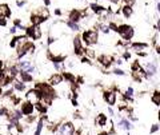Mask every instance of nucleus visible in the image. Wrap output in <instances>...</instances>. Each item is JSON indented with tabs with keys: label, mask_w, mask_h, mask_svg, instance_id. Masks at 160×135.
Returning a JSON list of instances; mask_svg holds the SVG:
<instances>
[{
	"label": "nucleus",
	"mask_w": 160,
	"mask_h": 135,
	"mask_svg": "<svg viewBox=\"0 0 160 135\" xmlns=\"http://www.w3.org/2000/svg\"><path fill=\"white\" fill-rule=\"evenodd\" d=\"M43 20L44 19L40 15H34V16H32V19H31V23H32V26H39Z\"/></svg>",
	"instance_id": "obj_11"
},
{
	"label": "nucleus",
	"mask_w": 160,
	"mask_h": 135,
	"mask_svg": "<svg viewBox=\"0 0 160 135\" xmlns=\"http://www.w3.org/2000/svg\"><path fill=\"white\" fill-rule=\"evenodd\" d=\"M132 92H134V90H132L131 87L127 90V95H128V96H131V95H132Z\"/></svg>",
	"instance_id": "obj_28"
},
{
	"label": "nucleus",
	"mask_w": 160,
	"mask_h": 135,
	"mask_svg": "<svg viewBox=\"0 0 160 135\" xmlns=\"http://www.w3.org/2000/svg\"><path fill=\"white\" fill-rule=\"evenodd\" d=\"M18 90H24V84H22V83H16V86H15Z\"/></svg>",
	"instance_id": "obj_26"
},
{
	"label": "nucleus",
	"mask_w": 160,
	"mask_h": 135,
	"mask_svg": "<svg viewBox=\"0 0 160 135\" xmlns=\"http://www.w3.org/2000/svg\"><path fill=\"white\" fill-rule=\"evenodd\" d=\"M44 2H46V4H48V3H50V0H44Z\"/></svg>",
	"instance_id": "obj_33"
},
{
	"label": "nucleus",
	"mask_w": 160,
	"mask_h": 135,
	"mask_svg": "<svg viewBox=\"0 0 160 135\" xmlns=\"http://www.w3.org/2000/svg\"><path fill=\"white\" fill-rule=\"evenodd\" d=\"M83 39H84V43L91 46V44H95L98 43V39H99V35H98V31H87L83 34Z\"/></svg>",
	"instance_id": "obj_1"
},
{
	"label": "nucleus",
	"mask_w": 160,
	"mask_h": 135,
	"mask_svg": "<svg viewBox=\"0 0 160 135\" xmlns=\"http://www.w3.org/2000/svg\"><path fill=\"white\" fill-rule=\"evenodd\" d=\"M11 14V11H10V7L7 6V4H2L0 6V18H8Z\"/></svg>",
	"instance_id": "obj_7"
},
{
	"label": "nucleus",
	"mask_w": 160,
	"mask_h": 135,
	"mask_svg": "<svg viewBox=\"0 0 160 135\" xmlns=\"http://www.w3.org/2000/svg\"><path fill=\"white\" fill-rule=\"evenodd\" d=\"M27 99L30 100L31 104H38L40 100V92L36 91V90H32V91L27 94Z\"/></svg>",
	"instance_id": "obj_4"
},
{
	"label": "nucleus",
	"mask_w": 160,
	"mask_h": 135,
	"mask_svg": "<svg viewBox=\"0 0 160 135\" xmlns=\"http://www.w3.org/2000/svg\"><path fill=\"white\" fill-rule=\"evenodd\" d=\"M134 48H135V50H138V51H143V50H146V48H147V44H144V43H134Z\"/></svg>",
	"instance_id": "obj_18"
},
{
	"label": "nucleus",
	"mask_w": 160,
	"mask_h": 135,
	"mask_svg": "<svg viewBox=\"0 0 160 135\" xmlns=\"http://www.w3.org/2000/svg\"><path fill=\"white\" fill-rule=\"evenodd\" d=\"M152 102H154L155 104H159L160 103V94L159 92H155L154 96H152Z\"/></svg>",
	"instance_id": "obj_21"
},
{
	"label": "nucleus",
	"mask_w": 160,
	"mask_h": 135,
	"mask_svg": "<svg viewBox=\"0 0 160 135\" xmlns=\"http://www.w3.org/2000/svg\"><path fill=\"white\" fill-rule=\"evenodd\" d=\"M146 72H147V75H150V76L156 75V72H158L156 64L155 63H147L146 64Z\"/></svg>",
	"instance_id": "obj_6"
},
{
	"label": "nucleus",
	"mask_w": 160,
	"mask_h": 135,
	"mask_svg": "<svg viewBox=\"0 0 160 135\" xmlns=\"http://www.w3.org/2000/svg\"><path fill=\"white\" fill-rule=\"evenodd\" d=\"M155 131H158V126H154V127H152V133H155Z\"/></svg>",
	"instance_id": "obj_30"
},
{
	"label": "nucleus",
	"mask_w": 160,
	"mask_h": 135,
	"mask_svg": "<svg viewBox=\"0 0 160 135\" xmlns=\"http://www.w3.org/2000/svg\"><path fill=\"white\" fill-rule=\"evenodd\" d=\"M100 30H102L104 34H108V32H110V27L106 26V24H103V26H100Z\"/></svg>",
	"instance_id": "obj_23"
},
{
	"label": "nucleus",
	"mask_w": 160,
	"mask_h": 135,
	"mask_svg": "<svg viewBox=\"0 0 160 135\" xmlns=\"http://www.w3.org/2000/svg\"><path fill=\"white\" fill-rule=\"evenodd\" d=\"M32 67V64L30 60H23V62H20V68H22V71H28Z\"/></svg>",
	"instance_id": "obj_13"
},
{
	"label": "nucleus",
	"mask_w": 160,
	"mask_h": 135,
	"mask_svg": "<svg viewBox=\"0 0 160 135\" xmlns=\"http://www.w3.org/2000/svg\"><path fill=\"white\" fill-rule=\"evenodd\" d=\"M16 31H18V30H16V27H12V28H11V32H12V34H15Z\"/></svg>",
	"instance_id": "obj_31"
},
{
	"label": "nucleus",
	"mask_w": 160,
	"mask_h": 135,
	"mask_svg": "<svg viewBox=\"0 0 160 135\" xmlns=\"http://www.w3.org/2000/svg\"><path fill=\"white\" fill-rule=\"evenodd\" d=\"M67 26L70 27L71 30H74V31H79V24H78V23H75V22H72V20H71V22H68V23H67Z\"/></svg>",
	"instance_id": "obj_20"
},
{
	"label": "nucleus",
	"mask_w": 160,
	"mask_h": 135,
	"mask_svg": "<svg viewBox=\"0 0 160 135\" xmlns=\"http://www.w3.org/2000/svg\"><path fill=\"white\" fill-rule=\"evenodd\" d=\"M100 60V62H102L103 64H104V66H110V64H111V60H112V58H111V56H106V55H104V56H102V58H100L99 59Z\"/></svg>",
	"instance_id": "obj_16"
},
{
	"label": "nucleus",
	"mask_w": 160,
	"mask_h": 135,
	"mask_svg": "<svg viewBox=\"0 0 160 135\" xmlns=\"http://www.w3.org/2000/svg\"><path fill=\"white\" fill-rule=\"evenodd\" d=\"M74 133V126L67 123V124H63L60 127V135H72Z\"/></svg>",
	"instance_id": "obj_5"
},
{
	"label": "nucleus",
	"mask_w": 160,
	"mask_h": 135,
	"mask_svg": "<svg viewBox=\"0 0 160 135\" xmlns=\"http://www.w3.org/2000/svg\"><path fill=\"white\" fill-rule=\"evenodd\" d=\"M114 72L116 74V75H124V71H122V70H118V68H116Z\"/></svg>",
	"instance_id": "obj_25"
},
{
	"label": "nucleus",
	"mask_w": 160,
	"mask_h": 135,
	"mask_svg": "<svg viewBox=\"0 0 160 135\" xmlns=\"http://www.w3.org/2000/svg\"><path fill=\"white\" fill-rule=\"evenodd\" d=\"M23 4H24V2H18V6H19V7H22Z\"/></svg>",
	"instance_id": "obj_32"
},
{
	"label": "nucleus",
	"mask_w": 160,
	"mask_h": 135,
	"mask_svg": "<svg viewBox=\"0 0 160 135\" xmlns=\"http://www.w3.org/2000/svg\"><path fill=\"white\" fill-rule=\"evenodd\" d=\"M74 46H75V52L78 55H82L83 54V48H82V44H80V39L76 38L75 42H74Z\"/></svg>",
	"instance_id": "obj_10"
},
{
	"label": "nucleus",
	"mask_w": 160,
	"mask_h": 135,
	"mask_svg": "<svg viewBox=\"0 0 160 135\" xmlns=\"http://www.w3.org/2000/svg\"><path fill=\"white\" fill-rule=\"evenodd\" d=\"M135 0H126V6H132Z\"/></svg>",
	"instance_id": "obj_27"
},
{
	"label": "nucleus",
	"mask_w": 160,
	"mask_h": 135,
	"mask_svg": "<svg viewBox=\"0 0 160 135\" xmlns=\"http://www.w3.org/2000/svg\"><path fill=\"white\" fill-rule=\"evenodd\" d=\"M32 110H34V106L31 103H26V104H23V107H22V112L24 115H30V114H32Z\"/></svg>",
	"instance_id": "obj_9"
},
{
	"label": "nucleus",
	"mask_w": 160,
	"mask_h": 135,
	"mask_svg": "<svg viewBox=\"0 0 160 135\" xmlns=\"http://www.w3.org/2000/svg\"><path fill=\"white\" fill-rule=\"evenodd\" d=\"M27 34H28V36H30V38L38 40V39L42 38V34H43V32H42V30H40L39 26H32V27H30V28H27Z\"/></svg>",
	"instance_id": "obj_3"
},
{
	"label": "nucleus",
	"mask_w": 160,
	"mask_h": 135,
	"mask_svg": "<svg viewBox=\"0 0 160 135\" xmlns=\"http://www.w3.org/2000/svg\"><path fill=\"white\" fill-rule=\"evenodd\" d=\"M80 19H82V14H80L79 11H72L71 12V20H72V22L78 23Z\"/></svg>",
	"instance_id": "obj_12"
},
{
	"label": "nucleus",
	"mask_w": 160,
	"mask_h": 135,
	"mask_svg": "<svg viewBox=\"0 0 160 135\" xmlns=\"http://www.w3.org/2000/svg\"><path fill=\"white\" fill-rule=\"evenodd\" d=\"M7 83H8V76L4 72H2V74H0V86H4Z\"/></svg>",
	"instance_id": "obj_19"
},
{
	"label": "nucleus",
	"mask_w": 160,
	"mask_h": 135,
	"mask_svg": "<svg viewBox=\"0 0 160 135\" xmlns=\"http://www.w3.org/2000/svg\"><path fill=\"white\" fill-rule=\"evenodd\" d=\"M0 26H6V20L3 18H0Z\"/></svg>",
	"instance_id": "obj_29"
},
{
	"label": "nucleus",
	"mask_w": 160,
	"mask_h": 135,
	"mask_svg": "<svg viewBox=\"0 0 160 135\" xmlns=\"http://www.w3.org/2000/svg\"><path fill=\"white\" fill-rule=\"evenodd\" d=\"M123 15L126 16V18H130L132 15V7L131 6H124L123 7Z\"/></svg>",
	"instance_id": "obj_14"
},
{
	"label": "nucleus",
	"mask_w": 160,
	"mask_h": 135,
	"mask_svg": "<svg viewBox=\"0 0 160 135\" xmlns=\"http://www.w3.org/2000/svg\"><path fill=\"white\" fill-rule=\"evenodd\" d=\"M20 76H22V80H23V82H30V80H32V75H31V74H28L27 71H22Z\"/></svg>",
	"instance_id": "obj_15"
},
{
	"label": "nucleus",
	"mask_w": 160,
	"mask_h": 135,
	"mask_svg": "<svg viewBox=\"0 0 160 135\" xmlns=\"http://www.w3.org/2000/svg\"><path fill=\"white\" fill-rule=\"evenodd\" d=\"M120 124H123V127H124V129H128V130L131 129V124L128 123L127 120H122V122H120Z\"/></svg>",
	"instance_id": "obj_24"
},
{
	"label": "nucleus",
	"mask_w": 160,
	"mask_h": 135,
	"mask_svg": "<svg viewBox=\"0 0 160 135\" xmlns=\"http://www.w3.org/2000/svg\"><path fill=\"white\" fill-rule=\"evenodd\" d=\"M58 135H60V134H58Z\"/></svg>",
	"instance_id": "obj_35"
},
{
	"label": "nucleus",
	"mask_w": 160,
	"mask_h": 135,
	"mask_svg": "<svg viewBox=\"0 0 160 135\" xmlns=\"http://www.w3.org/2000/svg\"><path fill=\"white\" fill-rule=\"evenodd\" d=\"M2 66H3V63H2V62H0V68H2Z\"/></svg>",
	"instance_id": "obj_34"
},
{
	"label": "nucleus",
	"mask_w": 160,
	"mask_h": 135,
	"mask_svg": "<svg viewBox=\"0 0 160 135\" xmlns=\"http://www.w3.org/2000/svg\"><path fill=\"white\" fill-rule=\"evenodd\" d=\"M98 123H99V124H102V126H103V124H106V123H107L106 116H104V115H100V116L98 118Z\"/></svg>",
	"instance_id": "obj_22"
},
{
	"label": "nucleus",
	"mask_w": 160,
	"mask_h": 135,
	"mask_svg": "<svg viewBox=\"0 0 160 135\" xmlns=\"http://www.w3.org/2000/svg\"><path fill=\"white\" fill-rule=\"evenodd\" d=\"M118 32L123 36V39H126V40H130L132 36H134V28L130 27V26H120V27H118Z\"/></svg>",
	"instance_id": "obj_2"
},
{
	"label": "nucleus",
	"mask_w": 160,
	"mask_h": 135,
	"mask_svg": "<svg viewBox=\"0 0 160 135\" xmlns=\"http://www.w3.org/2000/svg\"><path fill=\"white\" fill-rule=\"evenodd\" d=\"M62 79L63 78L60 76V75H54L51 78V84H59V83H62Z\"/></svg>",
	"instance_id": "obj_17"
},
{
	"label": "nucleus",
	"mask_w": 160,
	"mask_h": 135,
	"mask_svg": "<svg viewBox=\"0 0 160 135\" xmlns=\"http://www.w3.org/2000/svg\"><path fill=\"white\" fill-rule=\"evenodd\" d=\"M104 98H106V100H107L108 104H115V102H116L115 92H107L106 95H104Z\"/></svg>",
	"instance_id": "obj_8"
}]
</instances>
